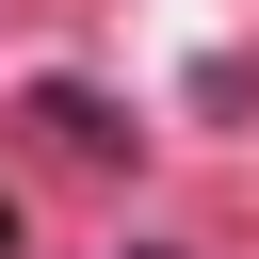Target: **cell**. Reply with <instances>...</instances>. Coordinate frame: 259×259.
<instances>
[{
  "mask_svg": "<svg viewBox=\"0 0 259 259\" xmlns=\"http://www.w3.org/2000/svg\"><path fill=\"white\" fill-rule=\"evenodd\" d=\"M0 259H16V210H0Z\"/></svg>",
  "mask_w": 259,
  "mask_h": 259,
  "instance_id": "cell-1",
  "label": "cell"
}]
</instances>
